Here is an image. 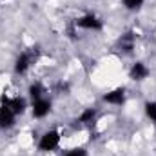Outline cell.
<instances>
[{"label": "cell", "mask_w": 156, "mask_h": 156, "mask_svg": "<svg viewBox=\"0 0 156 156\" xmlns=\"http://www.w3.org/2000/svg\"><path fill=\"white\" fill-rule=\"evenodd\" d=\"M40 53L37 47H27L26 51H22L18 56H16V60H15V73L16 75H26L29 69H31V66L38 60Z\"/></svg>", "instance_id": "1"}, {"label": "cell", "mask_w": 156, "mask_h": 156, "mask_svg": "<svg viewBox=\"0 0 156 156\" xmlns=\"http://www.w3.org/2000/svg\"><path fill=\"white\" fill-rule=\"evenodd\" d=\"M60 131L58 129H49L38 138V151L40 153H51L60 145Z\"/></svg>", "instance_id": "2"}, {"label": "cell", "mask_w": 156, "mask_h": 156, "mask_svg": "<svg viewBox=\"0 0 156 156\" xmlns=\"http://www.w3.org/2000/svg\"><path fill=\"white\" fill-rule=\"evenodd\" d=\"M75 27L83 31H102L104 29V20L94 15V13H85L75 20Z\"/></svg>", "instance_id": "3"}, {"label": "cell", "mask_w": 156, "mask_h": 156, "mask_svg": "<svg viewBox=\"0 0 156 156\" xmlns=\"http://www.w3.org/2000/svg\"><path fill=\"white\" fill-rule=\"evenodd\" d=\"M0 104L7 105L16 116H18V115H24V113L27 111V100L22 98V96H11V98H9V96L4 94V96L0 98Z\"/></svg>", "instance_id": "4"}, {"label": "cell", "mask_w": 156, "mask_h": 156, "mask_svg": "<svg viewBox=\"0 0 156 156\" xmlns=\"http://www.w3.org/2000/svg\"><path fill=\"white\" fill-rule=\"evenodd\" d=\"M51 107H53L51 100H47V98L44 96V98L35 100V102L31 104V115H33V118H37V120H42V118H45L51 113Z\"/></svg>", "instance_id": "5"}, {"label": "cell", "mask_w": 156, "mask_h": 156, "mask_svg": "<svg viewBox=\"0 0 156 156\" xmlns=\"http://www.w3.org/2000/svg\"><path fill=\"white\" fill-rule=\"evenodd\" d=\"M149 75H151V69L145 62H134L129 69V78L133 82H144Z\"/></svg>", "instance_id": "6"}, {"label": "cell", "mask_w": 156, "mask_h": 156, "mask_svg": "<svg viewBox=\"0 0 156 156\" xmlns=\"http://www.w3.org/2000/svg\"><path fill=\"white\" fill-rule=\"evenodd\" d=\"M102 100H104L105 104H109V105H123L125 100H127V91H125L123 87H116V89L105 93Z\"/></svg>", "instance_id": "7"}, {"label": "cell", "mask_w": 156, "mask_h": 156, "mask_svg": "<svg viewBox=\"0 0 156 156\" xmlns=\"http://www.w3.org/2000/svg\"><path fill=\"white\" fill-rule=\"evenodd\" d=\"M16 120V115L4 104H0V129H11L15 127V122Z\"/></svg>", "instance_id": "8"}, {"label": "cell", "mask_w": 156, "mask_h": 156, "mask_svg": "<svg viewBox=\"0 0 156 156\" xmlns=\"http://www.w3.org/2000/svg\"><path fill=\"white\" fill-rule=\"evenodd\" d=\"M134 45H136V37H134V33H133V31L123 33V35L118 38V49H120L122 53H125V55L133 53Z\"/></svg>", "instance_id": "9"}, {"label": "cell", "mask_w": 156, "mask_h": 156, "mask_svg": "<svg viewBox=\"0 0 156 156\" xmlns=\"http://www.w3.org/2000/svg\"><path fill=\"white\" fill-rule=\"evenodd\" d=\"M98 116V109L96 107H85L80 115L76 116V123L78 125H91Z\"/></svg>", "instance_id": "10"}, {"label": "cell", "mask_w": 156, "mask_h": 156, "mask_svg": "<svg viewBox=\"0 0 156 156\" xmlns=\"http://www.w3.org/2000/svg\"><path fill=\"white\" fill-rule=\"evenodd\" d=\"M44 93H45V87L40 83V82H33L31 85H29V89H27V94H29V98H31V102H35V100H40V98H44Z\"/></svg>", "instance_id": "11"}, {"label": "cell", "mask_w": 156, "mask_h": 156, "mask_svg": "<svg viewBox=\"0 0 156 156\" xmlns=\"http://www.w3.org/2000/svg\"><path fill=\"white\" fill-rule=\"evenodd\" d=\"M144 109H145V116L156 125V100H149V102H145Z\"/></svg>", "instance_id": "12"}, {"label": "cell", "mask_w": 156, "mask_h": 156, "mask_svg": "<svg viewBox=\"0 0 156 156\" xmlns=\"http://www.w3.org/2000/svg\"><path fill=\"white\" fill-rule=\"evenodd\" d=\"M122 4L127 11H138V9H142L145 0H122Z\"/></svg>", "instance_id": "13"}, {"label": "cell", "mask_w": 156, "mask_h": 156, "mask_svg": "<svg viewBox=\"0 0 156 156\" xmlns=\"http://www.w3.org/2000/svg\"><path fill=\"white\" fill-rule=\"evenodd\" d=\"M64 156H89V154H87V151H85L83 147H75V149L67 151Z\"/></svg>", "instance_id": "14"}]
</instances>
